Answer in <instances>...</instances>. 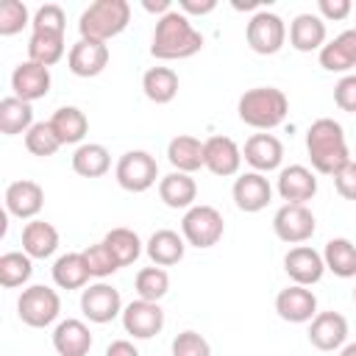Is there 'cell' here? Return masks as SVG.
I'll return each instance as SVG.
<instances>
[{
    "instance_id": "6da1fadb",
    "label": "cell",
    "mask_w": 356,
    "mask_h": 356,
    "mask_svg": "<svg viewBox=\"0 0 356 356\" xmlns=\"http://www.w3.org/2000/svg\"><path fill=\"white\" fill-rule=\"evenodd\" d=\"M203 50V33L189 22V17L178 8L156 19L153 28V42H150V56L159 61H178L189 58Z\"/></svg>"
},
{
    "instance_id": "7a4b0ae2",
    "label": "cell",
    "mask_w": 356,
    "mask_h": 356,
    "mask_svg": "<svg viewBox=\"0 0 356 356\" xmlns=\"http://www.w3.org/2000/svg\"><path fill=\"white\" fill-rule=\"evenodd\" d=\"M306 153H309V161H312L314 172L334 175L342 164L350 161L345 128L331 117L314 120L306 131Z\"/></svg>"
},
{
    "instance_id": "3957f363",
    "label": "cell",
    "mask_w": 356,
    "mask_h": 356,
    "mask_svg": "<svg viewBox=\"0 0 356 356\" xmlns=\"http://www.w3.org/2000/svg\"><path fill=\"white\" fill-rule=\"evenodd\" d=\"M236 114L245 125H250L256 131H273L286 120L289 100L275 86H253L239 97Z\"/></svg>"
},
{
    "instance_id": "277c9868",
    "label": "cell",
    "mask_w": 356,
    "mask_h": 356,
    "mask_svg": "<svg viewBox=\"0 0 356 356\" xmlns=\"http://www.w3.org/2000/svg\"><path fill=\"white\" fill-rule=\"evenodd\" d=\"M131 22V6L128 0H95L89 3L78 17V33L81 39L92 42H108L120 36Z\"/></svg>"
},
{
    "instance_id": "5b68a950",
    "label": "cell",
    "mask_w": 356,
    "mask_h": 356,
    "mask_svg": "<svg viewBox=\"0 0 356 356\" xmlns=\"http://www.w3.org/2000/svg\"><path fill=\"white\" fill-rule=\"evenodd\" d=\"M225 234V222H222V214L209 206V203H195L192 209L184 211V220H181V236L186 239V245L192 248H214Z\"/></svg>"
},
{
    "instance_id": "8992f818",
    "label": "cell",
    "mask_w": 356,
    "mask_h": 356,
    "mask_svg": "<svg viewBox=\"0 0 356 356\" xmlns=\"http://www.w3.org/2000/svg\"><path fill=\"white\" fill-rule=\"evenodd\" d=\"M17 314L31 328H47L61 314V298L56 289H50L44 284H33V286L22 289V295L17 298Z\"/></svg>"
},
{
    "instance_id": "52a82bcc",
    "label": "cell",
    "mask_w": 356,
    "mask_h": 356,
    "mask_svg": "<svg viewBox=\"0 0 356 356\" xmlns=\"http://www.w3.org/2000/svg\"><path fill=\"white\" fill-rule=\"evenodd\" d=\"M248 47L259 56H275L286 42V22L267 8H259L245 25Z\"/></svg>"
},
{
    "instance_id": "ba28073f",
    "label": "cell",
    "mask_w": 356,
    "mask_h": 356,
    "mask_svg": "<svg viewBox=\"0 0 356 356\" xmlns=\"http://www.w3.org/2000/svg\"><path fill=\"white\" fill-rule=\"evenodd\" d=\"M114 178L125 192H147L159 178V164L147 150H128L114 167Z\"/></svg>"
},
{
    "instance_id": "9c48e42d",
    "label": "cell",
    "mask_w": 356,
    "mask_h": 356,
    "mask_svg": "<svg viewBox=\"0 0 356 356\" xmlns=\"http://www.w3.org/2000/svg\"><path fill=\"white\" fill-rule=\"evenodd\" d=\"M273 231L281 242L286 245H303L306 239L314 236L317 231V220L312 214L309 206L300 203H284L275 214H273Z\"/></svg>"
},
{
    "instance_id": "30bf717a",
    "label": "cell",
    "mask_w": 356,
    "mask_h": 356,
    "mask_svg": "<svg viewBox=\"0 0 356 356\" xmlns=\"http://www.w3.org/2000/svg\"><path fill=\"white\" fill-rule=\"evenodd\" d=\"M122 298H120V289H114L111 284L106 281H97V284H89L83 292H81V312L89 323H111L114 317H122Z\"/></svg>"
},
{
    "instance_id": "8fae6325",
    "label": "cell",
    "mask_w": 356,
    "mask_h": 356,
    "mask_svg": "<svg viewBox=\"0 0 356 356\" xmlns=\"http://www.w3.org/2000/svg\"><path fill=\"white\" fill-rule=\"evenodd\" d=\"M122 328L134 339H150L164 328V309L153 300H131L122 309Z\"/></svg>"
},
{
    "instance_id": "7c38bea8",
    "label": "cell",
    "mask_w": 356,
    "mask_h": 356,
    "mask_svg": "<svg viewBox=\"0 0 356 356\" xmlns=\"http://www.w3.org/2000/svg\"><path fill=\"white\" fill-rule=\"evenodd\" d=\"M50 67H42L36 61H19L11 72V89H14V97L25 100V103H33V100H42L47 92H50Z\"/></svg>"
},
{
    "instance_id": "4fadbf2b",
    "label": "cell",
    "mask_w": 356,
    "mask_h": 356,
    "mask_svg": "<svg viewBox=\"0 0 356 356\" xmlns=\"http://www.w3.org/2000/svg\"><path fill=\"white\" fill-rule=\"evenodd\" d=\"M231 195H234V203H236L239 211L256 214V211L267 209V203L273 200V186H270V181H267L264 172H253L250 170V172H242L234 181Z\"/></svg>"
},
{
    "instance_id": "5bb4252c",
    "label": "cell",
    "mask_w": 356,
    "mask_h": 356,
    "mask_svg": "<svg viewBox=\"0 0 356 356\" xmlns=\"http://www.w3.org/2000/svg\"><path fill=\"white\" fill-rule=\"evenodd\" d=\"M275 312L281 320L286 323H312L317 317V298L309 286H300V284H292L286 289H281L275 295Z\"/></svg>"
},
{
    "instance_id": "9a60e30c",
    "label": "cell",
    "mask_w": 356,
    "mask_h": 356,
    "mask_svg": "<svg viewBox=\"0 0 356 356\" xmlns=\"http://www.w3.org/2000/svg\"><path fill=\"white\" fill-rule=\"evenodd\" d=\"M284 270L292 278V284L312 286V284H317L323 278L325 261H323V253L320 250H314L309 245H295L284 256Z\"/></svg>"
},
{
    "instance_id": "2e32d148",
    "label": "cell",
    "mask_w": 356,
    "mask_h": 356,
    "mask_svg": "<svg viewBox=\"0 0 356 356\" xmlns=\"http://www.w3.org/2000/svg\"><path fill=\"white\" fill-rule=\"evenodd\" d=\"M242 159L253 167V172H273L284 161V145H281V139L275 134L261 131V134H253L245 142Z\"/></svg>"
},
{
    "instance_id": "e0dca14e",
    "label": "cell",
    "mask_w": 356,
    "mask_h": 356,
    "mask_svg": "<svg viewBox=\"0 0 356 356\" xmlns=\"http://www.w3.org/2000/svg\"><path fill=\"white\" fill-rule=\"evenodd\" d=\"M206 161L203 167L217 175V178H228V175H236L239 167H242V147L231 139V136H209L206 142Z\"/></svg>"
},
{
    "instance_id": "ac0fdd59",
    "label": "cell",
    "mask_w": 356,
    "mask_h": 356,
    "mask_svg": "<svg viewBox=\"0 0 356 356\" xmlns=\"http://www.w3.org/2000/svg\"><path fill=\"white\" fill-rule=\"evenodd\" d=\"M44 206V189L36 181H14L6 186V211L17 220H36V214Z\"/></svg>"
},
{
    "instance_id": "d6986e66",
    "label": "cell",
    "mask_w": 356,
    "mask_h": 356,
    "mask_svg": "<svg viewBox=\"0 0 356 356\" xmlns=\"http://www.w3.org/2000/svg\"><path fill=\"white\" fill-rule=\"evenodd\" d=\"M275 189H278L281 200L306 206V200H312V197L317 195V178H314V170H309V167H303V164L281 167Z\"/></svg>"
},
{
    "instance_id": "ffe728a7",
    "label": "cell",
    "mask_w": 356,
    "mask_h": 356,
    "mask_svg": "<svg viewBox=\"0 0 356 356\" xmlns=\"http://www.w3.org/2000/svg\"><path fill=\"white\" fill-rule=\"evenodd\" d=\"M106 64H108V44H103V42L78 39L70 47L67 67L78 78H95V75H100L106 70Z\"/></svg>"
},
{
    "instance_id": "44dd1931",
    "label": "cell",
    "mask_w": 356,
    "mask_h": 356,
    "mask_svg": "<svg viewBox=\"0 0 356 356\" xmlns=\"http://www.w3.org/2000/svg\"><path fill=\"white\" fill-rule=\"evenodd\" d=\"M348 339V320L339 312H317L309 325V342L317 350H339Z\"/></svg>"
},
{
    "instance_id": "7402d4cb",
    "label": "cell",
    "mask_w": 356,
    "mask_h": 356,
    "mask_svg": "<svg viewBox=\"0 0 356 356\" xmlns=\"http://www.w3.org/2000/svg\"><path fill=\"white\" fill-rule=\"evenodd\" d=\"M325 36H328V31H325V19L320 14L303 11L289 22V44L298 53H312V50L320 53L325 44Z\"/></svg>"
},
{
    "instance_id": "603a6c76",
    "label": "cell",
    "mask_w": 356,
    "mask_h": 356,
    "mask_svg": "<svg viewBox=\"0 0 356 356\" xmlns=\"http://www.w3.org/2000/svg\"><path fill=\"white\" fill-rule=\"evenodd\" d=\"M53 348L58 356H86L92 350V331L83 320L67 317L53 328Z\"/></svg>"
},
{
    "instance_id": "cb8c5ba5",
    "label": "cell",
    "mask_w": 356,
    "mask_h": 356,
    "mask_svg": "<svg viewBox=\"0 0 356 356\" xmlns=\"http://www.w3.org/2000/svg\"><path fill=\"white\" fill-rule=\"evenodd\" d=\"M320 67L328 72H348L356 67V28L342 31L320 50Z\"/></svg>"
},
{
    "instance_id": "d4e9b609",
    "label": "cell",
    "mask_w": 356,
    "mask_h": 356,
    "mask_svg": "<svg viewBox=\"0 0 356 356\" xmlns=\"http://www.w3.org/2000/svg\"><path fill=\"white\" fill-rule=\"evenodd\" d=\"M145 253L156 267H172V264H178L184 259L186 239L172 228H159V231L150 234V239L145 245Z\"/></svg>"
},
{
    "instance_id": "484cf974",
    "label": "cell",
    "mask_w": 356,
    "mask_h": 356,
    "mask_svg": "<svg viewBox=\"0 0 356 356\" xmlns=\"http://www.w3.org/2000/svg\"><path fill=\"white\" fill-rule=\"evenodd\" d=\"M167 161L172 164V170L178 172H195L203 167L206 161V145L197 139V136H189V134H178L170 139L167 145Z\"/></svg>"
},
{
    "instance_id": "4316f807",
    "label": "cell",
    "mask_w": 356,
    "mask_h": 356,
    "mask_svg": "<svg viewBox=\"0 0 356 356\" xmlns=\"http://www.w3.org/2000/svg\"><path fill=\"white\" fill-rule=\"evenodd\" d=\"M159 197L164 200V206L170 209H192L197 200V184L189 172H167L164 178H159Z\"/></svg>"
},
{
    "instance_id": "83f0119b",
    "label": "cell",
    "mask_w": 356,
    "mask_h": 356,
    "mask_svg": "<svg viewBox=\"0 0 356 356\" xmlns=\"http://www.w3.org/2000/svg\"><path fill=\"white\" fill-rule=\"evenodd\" d=\"M58 136L61 145H83L86 134H89V120L78 106H61L53 111V117L47 120Z\"/></svg>"
},
{
    "instance_id": "f1b7e54d",
    "label": "cell",
    "mask_w": 356,
    "mask_h": 356,
    "mask_svg": "<svg viewBox=\"0 0 356 356\" xmlns=\"http://www.w3.org/2000/svg\"><path fill=\"white\" fill-rule=\"evenodd\" d=\"M22 250L31 259H50L58 250V231L53 222L31 220L22 228Z\"/></svg>"
},
{
    "instance_id": "f546056e",
    "label": "cell",
    "mask_w": 356,
    "mask_h": 356,
    "mask_svg": "<svg viewBox=\"0 0 356 356\" xmlns=\"http://www.w3.org/2000/svg\"><path fill=\"white\" fill-rule=\"evenodd\" d=\"M178 72L170 70V67H150L145 75H142V92L150 103L156 106H164V103H172L175 95H178Z\"/></svg>"
},
{
    "instance_id": "4dcf8cb0",
    "label": "cell",
    "mask_w": 356,
    "mask_h": 356,
    "mask_svg": "<svg viewBox=\"0 0 356 356\" xmlns=\"http://www.w3.org/2000/svg\"><path fill=\"white\" fill-rule=\"evenodd\" d=\"M72 170L81 175V178H100L111 170V153L106 145H97V142H83L75 147L72 153Z\"/></svg>"
},
{
    "instance_id": "1f68e13d",
    "label": "cell",
    "mask_w": 356,
    "mask_h": 356,
    "mask_svg": "<svg viewBox=\"0 0 356 356\" xmlns=\"http://www.w3.org/2000/svg\"><path fill=\"white\" fill-rule=\"evenodd\" d=\"M323 261L337 278H356V245L348 236L328 239L323 248Z\"/></svg>"
},
{
    "instance_id": "d6a6232c",
    "label": "cell",
    "mask_w": 356,
    "mask_h": 356,
    "mask_svg": "<svg viewBox=\"0 0 356 356\" xmlns=\"http://www.w3.org/2000/svg\"><path fill=\"white\" fill-rule=\"evenodd\" d=\"M33 128V106L8 95L0 100V134L3 136H17L28 134Z\"/></svg>"
},
{
    "instance_id": "836d02e7",
    "label": "cell",
    "mask_w": 356,
    "mask_h": 356,
    "mask_svg": "<svg viewBox=\"0 0 356 356\" xmlns=\"http://www.w3.org/2000/svg\"><path fill=\"white\" fill-rule=\"evenodd\" d=\"M92 278L83 253H64L53 261V284L58 289H83Z\"/></svg>"
},
{
    "instance_id": "e575fe53",
    "label": "cell",
    "mask_w": 356,
    "mask_h": 356,
    "mask_svg": "<svg viewBox=\"0 0 356 356\" xmlns=\"http://www.w3.org/2000/svg\"><path fill=\"white\" fill-rule=\"evenodd\" d=\"M67 44H64V33H50V31H31L28 39V58L42 64V67H53L61 61Z\"/></svg>"
},
{
    "instance_id": "d590c367",
    "label": "cell",
    "mask_w": 356,
    "mask_h": 356,
    "mask_svg": "<svg viewBox=\"0 0 356 356\" xmlns=\"http://www.w3.org/2000/svg\"><path fill=\"white\" fill-rule=\"evenodd\" d=\"M33 275V259L25 250H8L0 256V284L6 289H17L28 284Z\"/></svg>"
},
{
    "instance_id": "8d00e7d4",
    "label": "cell",
    "mask_w": 356,
    "mask_h": 356,
    "mask_svg": "<svg viewBox=\"0 0 356 356\" xmlns=\"http://www.w3.org/2000/svg\"><path fill=\"white\" fill-rule=\"evenodd\" d=\"M103 242L108 245V250L117 256V261H120V267H128V264H134L139 256H142V239H139V234L136 231H131V228H111L106 236H103Z\"/></svg>"
},
{
    "instance_id": "74e56055",
    "label": "cell",
    "mask_w": 356,
    "mask_h": 356,
    "mask_svg": "<svg viewBox=\"0 0 356 356\" xmlns=\"http://www.w3.org/2000/svg\"><path fill=\"white\" fill-rule=\"evenodd\" d=\"M134 286H136V295H139L142 300L159 303V300L170 292V275H167L164 267H156V264H153V267H142V270L136 273Z\"/></svg>"
},
{
    "instance_id": "f35d334b",
    "label": "cell",
    "mask_w": 356,
    "mask_h": 356,
    "mask_svg": "<svg viewBox=\"0 0 356 356\" xmlns=\"http://www.w3.org/2000/svg\"><path fill=\"white\" fill-rule=\"evenodd\" d=\"M25 147H28V153H33L39 159H50L64 145L58 142V136H56L50 122H33V128L25 134Z\"/></svg>"
},
{
    "instance_id": "ab89813d",
    "label": "cell",
    "mask_w": 356,
    "mask_h": 356,
    "mask_svg": "<svg viewBox=\"0 0 356 356\" xmlns=\"http://www.w3.org/2000/svg\"><path fill=\"white\" fill-rule=\"evenodd\" d=\"M81 253H83V259H86V267H89L92 278H108V275H114V273L120 270L117 256L108 250V245H106L103 239L95 242V245H89V248H83Z\"/></svg>"
},
{
    "instance_id": "60d3db41",
    "label": "cell",
    "mask_w": 356,
    "mask_h": 356,
    "mask_svg": "<svg viewBox=\"0 0 356 356\" xmlns=\"http://www.w3.org/2000/svg\"><path fill=\"white\" fill-rule=\"evenodd\" d=\"M31 14L28 6L22 0H3L0 3V36H14L19 33L25 25H31Z\"/></svg>"
},
{
    "instance_id": "b9f144b4",
    "label": "cell",
    "mask_w": 356,
    "mask_h": 356,
    "mask_svg": "<svg viewBox=\"0 0 356 356\" xmlns=\"http://www.w3.org/2000/svg\"><path fill=\"white\" fill-rule=\"evenodd\" d=\"M31 31H50V33H64L67 31V14L58 3H44L36 8L31 19Z\"/></svg>"
},
{
    "instance_id": "7bdbcfd3",
    "label": "cell",
    "mask_w": 356,
    "mask_h": 356,
    "mask_svg": "<svg viewBox=\"0 0 356 356\" xmlns=\"http://www.w3.org/2000/svg\"><path fill=\"white\" fill-rule=\"evenodd\" d=\"M172 356H211V345L197 331H181L172 339Z\"/></svg>"
},
{
    "instance_id": "ee69618b",
    "label": "cell",
    "mask_w": 356,
    "mask_h": 356,
    "mask_svg": "<svg viewBox=\"0 0 356 356\" xmlns=\"http://www.w3.org/2000/svg\"><path fill=\"white\" fill-rule=\"evenodd\" d=\"M334 103L348 111V114H356V72H348L337 81L334 86Z\"/></svg>"
},
{
    "instance_id": "f6af8a7d",
    "label": "cell",
    "mask_w": 356,
    "mask_h": 356,
    "mask_svg": "<svg viewBox=\"0 0 356 356\" xmlns=\"http://www.w3.org/2000/svg\"><path fill=\"white\" fill-rule=\"evenodd\" d=\"M331 178H334L337 192H339L345 200H356V161H353V159H350L348 164H342Z\"/></svg>"
},
{
    "instance_id": "bcb514c9",
    "label": "cell",
    "mask_w": 356,
    "mask_h": 356,
    "mask_svg": "<svg viewBox=\"0 0 356 356\" xmlns=\"http://www.w3.org/2000/svg\"><path fill=\"white\" fill-rule=\"evenodd\" d=\"M350 0H317V11H320V17L328 22V19H334V22H339V19H345L348 14H350Z\"/></svg>"
},
{
    "instance_id": "7dc6e473",
    "label": "cell",
    "mask_w": 356,
    "mask_h": 356,
    "mask_svg": "<svg viewBox=\"0 0 356 356\" xmlns=\"http://www.w3.org/2000/svg\"><path fill=\"white\" fill-rule=\"evenodd\" d=\"M217 8V0H178V11H184L186 17L189 14H211Z\"/></svg>"
},
{
    "instance_id": "c3c4849f",
    "label": "cell",
    "mask_w": 356,
    "mask_h": 356,
    "mask_svg": "<svg viewBox=\"0 0 356 356\" xmlns=\"http://www.w3.org/2000/svg\"><path fill=\"white\" fill-rule=\"evenodd\" d=\"M106 356H139L136 345L128 342V339H114L108 348H106Z\"/></svg>"
},
{
    "instance_id": "681fc988",
    "label": "cell",
    "mask_w": 356,
    "mask_h": 356,
    "mask_svg": "<svg viewBox=\"0 0 356 356\" xmlns=\"http://www.w3.org/2000/svg\"><path fill=\"white\" fill-rule=\"evenodd\" d=\"M142 8H145V11H150V14L164 17V14H170V11H172V3H170V0H156V3H153V0H145V3H142Z\"/></svg>"
},
{
    "instance_id": "f907efd6",
    "label": "cell",
    "mask_w": 356,
    "mask_h": 356,
    "mask_svg": "<svg viewBox=\"0 0 356 356\" xmlns=\"http://www.w3.org/2000/svg\"><path fill=\"white\" fill-rule=\"evenodd\" d=\"M339 356H356V342H348L345 348H339Z\"/></svg>"
},
{
    "instance_id": "816d5d0a",
    "label": "cell",
    "mask_w": 356,
    "mask_h": 356,
    "mask_svg": "<svg viewBox=\"0 0 356 356\" xmlns=\"http://www.w3.org/2000/svg\"><path fill=\"white\" fill-rule=\"evenodd\" d=\"M353 300H356V286H353Z\"/></svg>"
}]
</instances>
